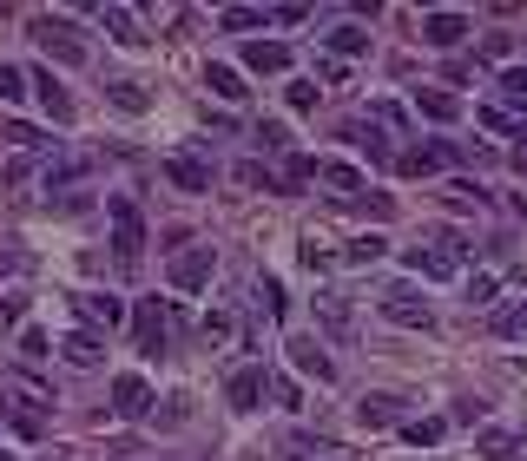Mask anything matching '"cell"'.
Segmentation results:
<instances>
[{
  "mask_svg": "<svg viewBox=\"0 0 527 461\" xmlns=\"http://www.w3.org/2000/svg\"><path fill=\"white\" fill-rule=\"evenodd\" d=\"M462 257H468L462 238H448V244H416V251H409V271L442 284V277H462Z\"/></svg>",
  "mask_w": 527,
  "mask_h": 461,
  "instance_id": "cell-1",
  "label": "cell"
},
{
  "mask_svg": "<svg viewBox=\"0 0 527 461\" xmlns=\"http://www.w3.org/2000/svg\"><path fill=\"white\" fill-rule=\"evenodd\" d=\"M383 317L389 323H402V330H435V310H429V297H422L416 284H396L383 297Z\"/></svg>",
  "mask_w": 527,
  "mask_h": 461,
  "instance_id": "cell-2",
  "label": "cell"
},
{
  "mask_svg": "<svg viewBox=\"0 0 527 461\" xmlns=\"http://www.w3.org/2000/svg\"><path fill=\"white\" fill-rule=\"evenodd\" d=\"M33 40H40V47H47V60H60V66H80L86 60V40L73 27H66V20H33Z\"/></svg>",
  "mask_w": 527,
  "mask_h": 461,
  "instance_id": "cell-3",
  "label": "cell"
},
{
  "mask_svg": "<svg viewBox=\"0 0 527 461\" xmlns=\"http://www.w3.org/2000/svg\"><path fill=\"white\" fill-rule=\"evenodd\" d=\"M106 211H112V251H119V264H139V244H145L139 211H132L126 198H106Z\"/></svg>",
  "mask_w": 527,
  "mask_h": 461,
  "instance_id": "cell-4",
  "label": "cell"
},
{
  "mask_svg": "<svg viewBox=\"0 0 527 461\" xmlns=\"http://www.w3.org/2000/svg\"><path fill=\"white\" fill-rule=\"evenodd\" d=\"M211 271H218V251H211V244H185V251L172 257V284L178 290H205Z\"/></svg>",
  "mask_w": 527,
  "mask_h": 461,
  "instance_id": "cell-5",
  "label": "cell"
},
{
  "mask_svg": "<svg viewBox=\"0 0 527 461\" xmlns=\"http://www.w3.org/2000/svg\"><path fill=\"white\" fill-rule=\"evenodd\" d=\"M73 310H80V323L86 330H119V317H126V303L112 297V290H80V297H73Z\"/></svg>",
  "mask_w": 527,
  "mask_h": 461,
  "instance_id": "cell-6",
  "label": "cell"
},
{
  "mask_svg": "<svg viewBox=\"0 0 527 461\" xmlns=\"http://www.w3.org/2000/svg\"><path fill=\"white\" fill-rule=\"evenodd\" d=\"M132 343H139L145 356L165 350V310H159V297H139V310H132Z\"/></svg>",
  "mask_w": 527,
  "mask_h": 461,
  "instance_id": "cell-7",
  "label": "cell"
},
{
  "mask_svg": "<svg viewBox=\"0 0 527 461\" xmlns=\"http://www.w3.org/2000/svg\"><path fill=\"white\" fill-rule=\"evenodd\" d=\"M264 363H244V369H231V382H224V402L231 409H257V396H264Z\"/></svg>",
  "mask_w": 527,
  "mask_h": 461,
  "instance_id": "cell-8",
  "label": "cell"
},
{
  "mask_svg": "<svg viewBox=\"0 0 527 461\" xmlns=\"http://www.w3.org/2000/svg\"><path fill=\"white\" fill-rule=\"evenodd\" d=\"M284 350H290V363L304 369V376H317V382H336V363L323 356V343H317V336H290Z\"/></svg>",
  "mask_w": 527,
  "mask_h": 461,
  "instance_id": "cell-9",
  "label": "cell"
},
{
  "mask_svg": "<svg viewBox=\"0 0 527 461\" xmlns=\"http://www.w3.org/2000/svg\"><path fill=\"white\" fill-rule=\"evenodd\" d=\"M422 40H429V47H462V40H468V14H448V7H442V14H429V20H422Z\"/></svg>",
  "mask_w": 527,
  "mask_h": 461,
  "instance_id": "cell-10",
  "label": "cell"
},
{
  "mask_svg": "<svg viewBox=\"0 0 527 461\" xmlns=\"http://www.w3.org/2000/svg\"><path fill=\"white\" fill-rule=\"evenodd\" d=\"M112 409L126 415V422H139V415L152 409V389H145V376H119V382H112Z\"/></svg>",
  "mask_w": 527,
  "mask_h": 461,
  "instance_id": "cell-11",
  "label": "cell"
},
{
  "mask_svg": "<svg viewBox=\"0 0 527 461\" xmlns=\"http://www.w3.org/2000/svg\"><path fill=\"white\" fill-rule=\"evenodd\" d=\"M290 60H297V53H290L284 40H251V47H244V66H251V73H290Z\"/></svg>",
  "mask_w": 527,
  "mask_h": 461,
  "instance_id": "cell-12",
  "label": "cell"
},
{
  "mask_svg": "<svg viewBox=\"0 0 527 461\" xmlns=\"http://www.w3.org/2000/svg\"><path fill=\"white\" fill-rule=\"evenodd\" d=\"M165 178H172L178 191H211V165H205V159H192V152L165 159Z\"/></svg>",
  "mask_w": 527,
  "mask_h": 461,
  "instance_id": "cell-13",
  "label": "cell"
},
{
  "mask_svg": "<svg viewBox=\"0 0 527 461\" xmlns=\"http://www.w3.org/2000/svg\"><path fill=\"white\" fill-rule=\"evenodd\" d=\"M60 356H66L73 369H99V363H106V343H99L93 330H73V336L60 343Z\"/></svg>",
  "mask_w": 527,
  "mask_h": 461,
  "instance_id": "cell-14",
  "label": "cell"
},
{
  "mask_svg": "<svg viewBox=\"0 0 527 461\" xmlns=\"http://www.w3.org/2000/svg\"><path fill=\"white\" fill-rule=\"evenodd\" d=\"M317 178L336 191V198H363V172H356V165H343V159H317Z\"/></svg>",
  "mask_w": 527,
  "mask_h": 461,
  "instance_id": "cell-15",
  "label": "cell"
},
{
  "mask_svg": "<svg viewBox=\"0 0 527 461\" xmlns=\"http://www.w3.org/2000/svg\"><path fill=\"white\" fill-rule=\"evenodd\" d=\"M442 165H455L448 145H409V152H402V172L409 178H429V172H442Z\"/></svg>",
  "mask_w": 527,
  "mask_h": 461,
  "instance_id": "cell-16",
  "label": "cell"
},
{
  "mask_svg": "<svg viewBox=\"0 0 527 461\" xmlns=\"http://www.w3.org/2000/svg\"><path fill=\"white\" fill-rule=\"evenodd\" d=\"M356 422H363V429H389V422H402V396H363V402H356Z\"/></svg>",
  "mask_w": 527,
  "mask_h": 461,
  "instance_id": "cell-17",
  "label": "cell"
},
{
  "mask_svg": "<svg viewBox=\"0 0 527 461\" xmlns=\"http://www.w3.org/2000/svg\"><path fill=\"white\" fill-rule=\"evenodd\" d=\"M33 86H40V112H47V119H73V99H66V86L53 80V73H33Z\"/></svg>",
  "mask_w": 527,
  "mask_h": 461,
  "instance_id": "cell-18",
  "label": "cell"
},
{
  "mask_svg": "<svg viewBox=\"0 0 527 461\" xmlns=\"http://www.w3.org/2000/svg\"><path fill=\"white\" fill-rule=\"evenodd\" d=\"M416 112L448 126V119H462V99H455V93H435V86H416Z\"/></svg>",
  "mask_w": 527,
  "mask_h": 461,
  "instance_id": "cell-19",
  "label": "cell"
},
{
  "mask_svg": "<svg viewBox=\"0 0 527 461\" xmlns=\"http://www.w3.org/2000/svg\"><path fill=\"white\" fill-rule=\"evenodd\" d=\"M330 53H336V66L356 60V53H369V33L356 27V20H343V27H330Z\"/></svg>",
  "mask_w": 527,
  "mask_h": 461,
  "instance_id": "cell-20",
  "label": "cell"
},
{
  "mask_svg": "<svg viewBox=\"0 0 527 461\" xmlns=\"http://www.w3.org/2000/svg\"><path fill=\"white\" fill-rule=\"evenodd\" d=\"M99 20L112 27V40H119V47H145V33H139V20H132V7H99Z\"/></svg>",
  "mask_w": 527,
  "mask_h": 461,
  "instance_id": "cell-21",
  "label": "cell"
},
{
  "mask_svg": "<svg viewBox=\"0 0 527 461\" xmlns=\"http://www.w3.org/2000/svg\"><path fill=\"white\" fill-rule=\"evenodd\" d=\"M106 99L119 112H152V93H145L139 80H106Z\"/></svg>",
  "mask_w": 527,
  "mask_h": 461,
  "instance_id": "cell-22",
  "label": "cell"
},
{
  "mask_svg": "<svg viewBox=\"0 0 527 461\" xmlns=\"http://www.w3.org/2000/svg\"><path fill=\"white\" fill-rule=\"evenodd\" d=\"M205 86H211V93H218V99H231V106H238V99L251 93V86H244V73H238V66H205Z\"/></svg>",
  "mask_w": 527,
  "mask_h": 461,
  "instance_id": "cell-23",
  "label": "cell"
},
{
  "mask_svg": "<svg viewBox=\"0 0 527 461\" xmlns=\"http://www.w3.org/2000/svg\"><path fill=\"white\" fill-rule=\"evenodd\" d=\"M317 317H323L330 336H350V303L336 297V290H317Z\"/></svg>",
  "mask_w": 527,
  "mask_h": 461,
  "instance_id": "cell-24",
  "label": "cell"
},
{
  "mask_svg": "<svg viewBox=\"0 0 527 461\" xmlns=\"http://www.w3.org/2000/svg\"><path fill=\"white\" fill-rule=\"evenodd\" d=\"M514 106V119H527V66H508L501 73V112Z\"/></svg>",
  "mask_w": 527,
  "mask_h": 461,
  "instance_id": "cell-25",
  "label": "cell"
},
{
  "mask_svg": "<svg viewBox=\"0 0 527 461\" xmlns=\"http://www.w3.org/2000/svg\"><path fill=\"white\" fill-rule=\"evenodd\" d=\"M224 33H251V27H271V7H224L218 14Z\"/></svg>",
  "mask_w": 527,
  "mask_h": 461,
  "instance_id": "cell-26",
  "label": "cell"
},
{
  "mask_svg": "<svg viewBox=\"0 0 527 461\" xmlns=\"http://www.w3.org/2000/svg\"><path fill=\"white\" fill-rule=\"evenodd\" d=\"M475 119H481L488 132H501V139H527V119H514V112H501V106H481Z\"/></svg>",
  "mask_w": 527,
  "mask_h": 461,
  "instance_id": "cell-27",
  "label": "cell"
},
{
  "mask_svg": "<svg viewBox=\"0 0 527 461\" xmlns=\"http://www.w3.org/2000/svg\"><path fill=\"white\" fill-rule=\"evenodd\" d=\"M383 251H389V238H376V231H369V238H350V244H343V264H356V271H363V264H376Z\"/></svg>",
  "mask_w": 527,
  "mask_h": 461,
  "instance_id": "cell-28",
  "label": "cell"
},
{
  "mask_svg": "<svg viewBox=\"0 0 527 461\" xmlns=\"http://www.w3.org/2000/svg\"><path fill=\"white\" fill-rule=\"evenodd\" d=\"M514 448H521V442H514L508 429H481V435H475V455H488V461H508Z\"/></svg>",
  "mask_w": 527,
  "mask_h": 461,
  "instance_id": "cell-29",
  "label": "cell"
},
{
  "mask_svg": "<svg viewBox=\"0 0 527 461\" xmlns=\"http://www.w3.org/2000/svg\"><path fill=\"white\" fill-rule=\"evenodd\" d=\"M495 297H501V277L495 271H475V277H468V303H475V310H488Z\"/></svg>",
  "mask_w": 527,
  "mask_h": 461,
  "instance_id": "cell-30",
  "label": "cell"
},
{
  "mask_svg": "<svg viewBox=\"0 0 527 461\" xmlns=\"http://www.w3.org/2000/svg\"><path fill=\"white\" fill-rule=\"evenodd\" d=\"M442 435H448V422H442V415H429V422H409V442H416V448H435Z\"/></svg>",
  "mask_w": 527,
  "mask_h": 461,
  "instance_id": "cell-31",
  "label": "cell"
},
{
  "mask_svg": "<svg viewBox=\"0 0 527 461\" xmlns=\"http://www.w3.org/2000/svg\"><path fill=\"white\" fill-rule=\"evenodd\" d=\"M369 119H376V126H396V132H409V112H402V106H389V99H376V106H369Z\"/></svg>",
  "mask_w": 527,
  "mask_h": 461,
  "instance_id": "cell-32",
  "label": "cell"
},
{
  "mask_svg": "<svg viewBox=\"0 0 527 461\" xmlns=\"http://www.w3.org/2000/svg\"><path fill=\"white\" fill-rule=\"evenodd\" d=\"M20 93H27V73H20V66H0V99H7V106H14Z\"/></svg>",
  "mask_w": 527,
  "mask_h": 461,
  "instance_id": "cell-33",
  "label": "cell"
},
{
  "mask_svg": "<svg viewBox=\"0 0 527 461\" xmlns=\"http://www.w3.org/2000/svg\"><path fill=\"white\" fill-rule=\"evenodd\" d=\"M257 297H264L271 317H284V284H277V277H257Z\"/></svg>",
  "mask_w": 527,
  "mask_h": 461,
  "instance_id": "cell-34",
  "label": "cell"
},
{
  "mask_svg": "<svg viewBox=\"0 0 527 461\" xmlns=\"http://www.w3.org/2000/svg\"><path fill=\"white\" fill-rule=\"evenodd\" d=\"M20 356H27V363H40V356H53V350H47V330H20Z\"/></svg>",
  "mask_w": 527,
  "mask_h": 461,
  "instance_id": "cell-35",
  "label": "cell"
},
{
  "mask_svg": "<svg viewBox=\"0 0 527 461\" xmlns=\"http://www.w3.org/2000/svg\"><path fill=\"white\" fill-rule=\"evenodd\" d=\"M310 178H317V159H304V152H297V159L284 165V185H310Z\"/></svg>",
  "mask_w": 527,
  "mask_h": 461,
  "instance_id": "cell-36",
  "label": "cell"
},
{
  "mask_svg": "<svg viewBox=\"0 0 527 461\" xmlns=\"http://www.w3.org/2000/svg\"><path fill=\"white\" fill-rule=\"evenodd\" d=\"M231 178H238V185H264V191H271V172H264V165H257V159L231 165Z\"/></svg>",
  "mask_w": 527,
  "mask_h": 461,
  "instance_id": "cell-37",
  "label": "cell"
},
{
  "mask_svg": "<svg viewBox=\"0 0 527 461\" xmlns=\"http://www.w3.org/2000/svg\"><path fill=\"white\" fill-rule=\"evenodd\" d=\"M290 112H310V106H317V86H310V80H290Z\"/></svg>",
  "mask_w": 527,
  "mask_h": 461,
  "instance_id": "cell-38",
  "label": "cell"
},
{
  "mask_svg": "<svg viewBox=\"0 0 527 461\" xmlns=\"http://www.w3.org/2000/svg\"><path fill=\"white\" fill-rule=\"evenodd\" d=\"M80 172H86L80 159H60V165H47V191H53V185H73V178H80Z\"/></svg>",
  "mask_w": 527,
  "mask_h": 461,
  "instance_id": "cell-39",
  "label": "cell"
},
{
  "mask_svg": "<svg viewBox=\"0 0 527 461\" xmlns=\"http://www.w3.org/2000/svg\"><path fill=\"white\" fill-rule=\"evenodd\" d=\"M271 389H277V402H284V409H304V389H297L290 376H271Z\"/></svg>",
  "mask_w": 527,
  "mask_h": 461,
  "instance_id": "cell-40",
  "label": "cell"
},
{
  "mask_svg": "<svg viewBox=\"0 0 527 461\" xmlns=\"http://www.w3.org/2000/svg\"><path fill=\"white\" fill-rule=\"evenodd\" d=\"M257 145H271V152H284V145H290V132L277 126V119H264V126H257Z\"/></svg>",
  "mask_w": 527,
  "mask_h": 461,
  "instance_id": "cell-41",
  "label": "cell"
},
{
  "mask_svg": "<svg viewBox=\"0 0 527 461\" xmlns=\"http://www.w3.org/2000/svg\"><path fill=\"white\" fill-rule=\"evenodd\" d=\"M27 317V297H0V323H20Z\"/></svg>",
  "mask_w": 527,
  "mask_h": 461,
  "instance_id": "cell-42",
  "label": "cell"
},
{
  "mask_svg": "<svg viewBox=\"0 0 527 461\" xmlns=\"http://www.w3.org/2000/svg\"><path fill=\"white\" fill-rule=\"evenodd\" d=\"M304 264H310V271H330L336 257H330V251H317V238H310V244H304Z\"/></svg>",
  "mask_w": 527,
  "mask_h": 461,
  "instance_id": "cell-43",
  "label": "cell"
},
{
  "mask_svg": "<svg viewBox=\"0 0 527 461\" xmlns=\"http://www.w3.org/2000/svg\"><path fill=\"white\" fill-rule=\"evenodd\" d=\"M0 461H20V455H14V448H0Z\"/></svg>",
  "mask_w": 527,
  "mask_h": 461,
  "instance_id": "cell-44",
  "label": "cell"
},
{
  "mask_svg": "<svg viewBox=\"0 0 527 461\" xmlns=\"http://www.w3.org/2000/svg\"><path fill=\"white\" fill-rule=\"evenodd\" d=\"M0 415H7V389H0Z\"/></svg>",
  "mask_w": 527,
  "mask_h": 461,
  "instance_id": "cell-45",
  "label": "cell"
}]
</instances>
